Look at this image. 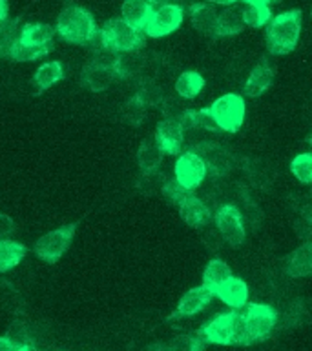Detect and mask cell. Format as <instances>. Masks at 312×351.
<instances>
[{
	"instance_id": "1",
	"label": "cell",
	"mask_w": 312,
	"mask_h": 351,
	"mask_svg": "<svg viewBox=\"0 0 312 351\" xmlns=\"http://www.w3.org/2000/svg\"><path fill=\"white\" fill-rule=\"evenodd\" d=\"M57 35L69 44H91L99 35V27L90 11L80 5H66L57 16Z\"/></svg>"
},
{
	"instance_id": "2",
	"label": "cell",
	"mask_w": 312,
	"mask_h": 351,
	"mask_svg": "<svg viewBox=\"0 0 312 351\" xmlns=\"http://www.w3.org/2000/svg\"><path fill=\"white\" fill-rule=\"evenodd\" d=\"M302 19L300 10H291L272 16L265 35L270 55H289L296 49L302 35Z\"/></svg>"
},
{
	"instance_id": "3",
	"label": "cell",
	"mask_w": 312,
	"mask_h": 351,
	"mask_svg": "<svg viewBox=\"0 0 312 351\" xmlns=\"http://www.w3.org/2000/svg\"><path fill=\"white\" fill-rule=\"evenodd\" d=\"M197 333L207 341V344H219V346H247L249 344L243 315L238 313L236 309L216 315Z\"/></svg>"
},
{
	"instance_id": "4",
	"label": "cell",
	"mask_w": 312,
	"mask_h": 351,
	"mask_svg": "<svg viewBox=\"0 0 312 351\" xmlns=\"http://www.w3.org/2000/svg\"><path fill=\"white\" fill-rule=\"evenodd\" d=\"M99 38L106 51L113 55L139 51L144 46V35L141 29L130 26L122 19H110L99 29Z\"/></svg>"
},
{
	"instance_id": "5",
	"label": "cell",
	"mask_w": 312,
	"mask_h": 351,
	"mask_svg": "<svg viewBox=\"0 0 312 351\" xmlns=\"http://www.w3.org/2000/svg\"><path fill=\"white\" fill-rule=\"evenodd\" d=\"M208 111H210V115L214 117V121L217 122L221 132L236 133L239 132V128L243 126L247 106H245V99L241 95L225 93L212 102Z\"/></svg>"
},
{
	"instance_id": "6",
	"label": "cell",
	"mask_w": 312,
	"mask_h": 351,
	"mask_svg": "<svg viewBox=\"0 0 312 351\" xmlns=\"http://www.w3.org/2000/svg\"><path fill=\"white\" fill-rule=\"evenodd\" d=\"M278 311L269 304H249L243 313L245 330H247V342L254 344L269 339V335L278 326Z\"/></svg>"
},
{
	"instance_id": "7",
	"label": "cell",
	"mask_w": 312,
	"mask_h": 351,
	"mask_svg": "<svg viewBox=\"0 0 312 351\" xmlns=\"http://www.w3.org/2000/svg\"><path fill=\"white\" fill-rule=\"evenodd\" d=\"M75 230H77V224H66L41 237L35 242L37 257L48 264L57 263L58 258H63L64 253L68 252L69 244L75 237Z\"/></svg>"
},
{
	"instance_id": "8",
	"label": "cell",
	"mask_w": 312,
	"mask_h": 351,
	"mask_svg": "<svg viewBox=\"0 0 312 351\" xmlns=\"http://www.w3.org/2000/svg\"><path fill=\"white\" fill-rule=\"evenodd\" d=\"M174 171L175 180H177L186 191H192V189L199 188L208 173L207 164L203 162V158L199 157L196 152H192V149L181 153L179 157H177Z\"/></svg>"
},
{
	"instance_id": "9",
	"label": "cell",
	"mask_w": 312,
	"mask_h": 351,
	"mask_svg": "<svg viewBox=\"0 0 312 351\" xmlns=\"http://www.w3.org/2000/svg\"><path fill=\"white\" fill-rule=\"evenodd\" d=\"M214 220H216L217 231L221 233V237L227 241V244H230L232 247H239L243 244L247 231H245L243 215H241L238 206H221L217 210L216 215H214Z\"/></svg>"
},
{
	"instance_id": "10",
	"label": "cell",
	"mask_w": 312,
	"mask_h": 351,
	"mask_svg": "<svg viewBox=\"0 0 312 351\" xmlns=\"http://www.w3.org/2000/svg\"><path fill=\"white\" fill-rule=\"evenodd\" d=\"M185 19V11L179 4H164L155 8L152 16H150L148 24L144 27V33L152 38L166 37L170 33H174L175 29H179Z\"/></svg>"
},
{
	"instance_id": "11",
	"label": "cell",
	"mask_w": 312,
	"mask_h": 351,
	"mask_svg": "<svg viewBox=\"0 0 312 351\" xmlns=\"http://www.w3.org/2000/svg\"><path fill=\"white\" fill-rule=\"evenodd\" d=\"M192 152H196L197 155L203 158V162L207 164L208 173H210L212 177H225V175H228L232 171V153L228 152L225 146H221V144H217V142L203 141L192 147Z\"/></svg>"
},
{
	"instance_id": "12",
	"label": "cell",
	"mask_w": 312,
	"mask_h": 351,
	"mask_svg": "<svg viewBox=\"0 0 312 351\" xmlns=\"http://www.w3.org/2000/svg\"><path fill=\"white\" fill-rule=\"evenodd\" d=\"M117 57V55H115ZM113 60H102V58H93L82 69V84L91 91H106L117 80L115 69H113Z\"/></svg>"
},
{
	"instance_id": "13",
	"label": "cell",
	"mask_w": 312,
	"mask_h": 351,
	"mask_svg": "<svg viewBox=\"0 0 312 351\" xmlns=\"http://www.w3.org/2000/svg\"><path fill=\"white\" fill-rule=\"evenodd\" d=\"M154 141L164 155H179L181 147L185 144V128L179 121L163 119L155 128Z\"/></svg>"
},
{
	"instance_id": "14",
	"label": "cell",
	"mask_w": 312,
	"mask_h": 351,
	"mask_svg": "<svg viewBox=\"0 0 312 351\" xmlns=\"http://www.w3.org/2000/svg\"><path fill=\"white\" fill-rule=\"evenodd\" d=\"M214 291L207 288V286H197V288L188 289L183 297H181L179 304L175 313L172 315L174 319H183V317H194V315L201 313L203 309L207 308L212 302Z\"/></svg>"
},
{
	"instance_id": "15",
	"label": "cell",
	"mask_w": 312,
	"mask_h": 351,
	"mask_svg": "<svg viewBox=\"0 0 312 351\" xmlns=\"http://www.w3.org/2000/svg\"><path fill=\"white\" fill-rule=\"evenodd\" d=\"M272 82H274V69L269 64V60L263 58L250 71L249 79H247L243 86V95L245 97H250V99H258L265 91H269Z\"/></svg>"
},
{
	"instance_id": "16",
	"label": "cell",
	"mask_w": 312,
	"mask_h": 351,
	"mask_svg": "<svg viewBox=\"0 0 312 351\" xmlns=\"http://www.w3.org/2000/svg\"><path fill=\"white\" fill-rule=\"evenodd\" d=\"M179 213L181 219L190 228H205L212 219L210 208L196 195H188L183 200V204L179 206Z\"/></svg>"
},
{
	"instance_id": "17",
	"label": "cell",
	"mask_w": 312,
	"mask_h": 351,
	"mask_svg": "<svg viewBox=\"0 0 312 351\" xmlns=\"http://www.w3.org/2000/svg\"><path fill=\"white\" fill-rule=\"evenodd\" d=\"M152 13H154V5L148 0H124L121 5L122 21L141 32H144Z\"/></svg>"
},
{
	"instance_id": "18",
	"label": "cell",
	"mask_w": 312,
	"mask_h": 351,
	"mask_svg": "<svg viewBox=\"0 0 312 351\" xmlns=\"http://www.w3.org/2000/svg\"><path fill=\"white\" fill-rule=\"evenodd\" d=\"M216 295L228 306V308L241 309L247 306V302H249L250 291L245 280H241V278L238 277H232L230 280H227V282L223 284L221 288L217 289Z\"/></svg>"
},
{
	"instance_id": "19",
	"label": "cell",
	"mask_w": 312,
	"mask_h": 351,
	"mask_svg": "<svg viewBox=\"0 0 312 351\" xmlns=\"http://www.w3.org/2000/svg\"><path fill=\"white\" fill-rule=\"evenodd\" d=\"M285 271L291 277H312V242H305L302 246H298L287 257Z\"/></svg>"
},
{
	"instance_id": "20",
	"label": "cell",
	"mask_w": 312,
	"mask_h": 351,
	"mask_svg": "<svg viewBox=\"0 0 312 351\" xmlns=\"http://www.w3.org/2000/svg\"><path fill=\"white\" fill-rule=\"evenodd\" d=\"M190 21L192 26L196 27L197 32L208 37H216V24H217V13L207 2H197L190 5Z\"/></svg>"
},
{
	"instance_id": "21",
	"label": "cell",
	"mask_w": 312,
	"mask_h": 351,
	"mask_svg": "<svg viewBox=\"0 0 312 351\" xmlns=\"http://www.w3.org/2000/svg\"><path fill=\"white\" fill-rule=\"evenodd\" d=\"M243 10H239L236 5H228L227 10L217 15L216 37H234L243 32Z\"/></svg>"
},
{
	"instance_id": "22",
	"label": "cell",
	"mask_w": 312,
	"mask_h": 351,
	"mask_svg": "<svg viewBox=\"0 0 312 351\" xmlns=\"http://www.w3.org/2000/svg\"><path fill=\"white\" fill-rule=\"evenodd\" d=\"M146 60L139 51L121 53L113 60V69H115L117 79H135L144 71Z\"/></svg>"
},
{
	"instance_id": "23",
	"label": "cell",
	"mask_w": 312,
	"mask_h": 351,
	"mask_svg": "<svg viewBox=\"0 0 312 351\" xmlns=\"http://www.w3.org/2000/svg\"><path fill=\"white\" fill-rule=\"evenodd\" d=\"M164 153L161 152V147L157 146V142L152 138L141 142V146L137 149V164L139 169L143 171V175L154 173L159 171V166L163 162Z\"/></svg>"
},
{
	"instance_id": "24",
	"label": "cell",
	"mask_w": 312,
	"mask_h": 351,
	"mask_svg": "<svg viewBox=\"0 0 312 351\" xmlns=\"http://www.w3.org/2000/svg\"><path fill=\"white\" fill-rule=\"evenodd\" d=\"M232 277V269H230V266L225 261L212 258L210 263L207 264V267H205V271H203V286H207L216 295L217 289L221 288L223 284L230 280Z\"/></svg>"
},
{
	"instance_id": "25",
	"label": "cell",
	"mask_w": 312,
	"mask_h": 351,
	"mask_svg": "<svg viewBox=\"0 0 312 351\" xmlns=\"http://www.w3.org/2000/svg\"><path fill=\"white\" fill-rule=\"evenodd\" d=\"M57 29L49 24H44V22H33V24H26L22 27L21 38L22 43L33 44V46H52V40L55 37Z\"/></svg>"
},
{
	"instance_id": "26",
	"label": "cell",
	"mask_w": 312,
	"mask_h": 351,
	"mask_svg": "<svg viewBox=\"0 0 312 351\" xmlns=\"http://www.w3.org/2000/svg\"><path fill=\"white\" fill-rule=\"evenodd\" d=\"M26 246L10 239H0V273H8L26 257Z\"/></svg>"
},
{
	"instance_id": "27",
	"label": "cell",
	"mask_w": 312,
	"mask_h": 351,
	"mask_svg": "<svg viewBox=\"0 0 312 351\" xmlns=\"http://www.w3.org/2000/svg\"><path fill=\"white\" fill-rule=\"evenodd\" d=\"M49 51H52V46H33V44H26L22 43L21 38H16L15 43L8 47L5 55H10L11 60H15V62H32V60L46 57Z\"/></svg>"
},
{
	"instance_id": "28",
	"label": "cell",
	"mask_w": 312,
	"mask_h": 351,
	"mask_svg": "<svg viewBox=\"0 0 312 351\" xmlns=\"http://www.w3.org/2000/svg\"><path fill=\"white\" fill-rule=\"evenodd\" d=\"M63 79H64V68H63V64L57 62V60L43 64L41 68H37L35 75H33V82H35V86H37L38 93L46 91V89H49L52 86H55Z\"/></svg>"
},
{
	"instance_id": "29",
	"label": "cell",
	"mask_w": 312,
	"mask_h": 351,
	"mask_svg": "<svg viewBox=\"0 0 312 351\" xmlns=\"http://www.w3.org/2000/svg\"><path fill=\"white\" fill-rule=\"evenodd\" d=\"M203 88H205V79L197 71H183L175 80V93L185 100L196 99Z\"/></svg>"
},
{
	"instance_id": "30",
	"label": "cell",
	"mask_w": 312,
	"mask_h": 351,
	"mask_svg": "<svg viewBox=\"0 0 312 351\" xmlns=\"http://www.w3.org/2000/svg\"><path fill=\"white\" fill-rule=\"evenodd\" d=\"M183 128H192V130H205V132L217 133L221 132L217 122L214 121V117L210 115L208 108L205 110H186L185 117L181 119Z\"/></svg>"
},
{
	"instance_id": "31",
	"label": "cell",
	"mask_w": 312,
	"mask_h": 351,
	"mask_svg": "<svg viewBox=\"0 0 312 351\" xmlns=\"http://www.w3.org/2000/svg\"><path fill=\"white\" fill-rule=\"evenodd\" d=\"M243 21L245 26L249 27H263L272 21V13L270 8L265 4H258V2H250V0H243Z\"/></svg>"
},
{
	"instance_id": "32",
	"label": "cell",
	"mask_w": 312,
	"mask_h": 351,
	"mask_svg": "<svg viewBox=\"0 0 312 351\" xmlns=\"http://www.w3.org/2000/svg\"><path fill=\"white\" fill-rule=\"evenodd\" d=\"M135 97L143 100V104L146 108H161L164 102V93L163 89L159 88V84H155L154 80H143L141 86H139Z\"/></svg>"
},
{
	"instance_id": "33",
	"label": "cell",
	"mask_w": 312,
	"mask_h": 351,
	"mask_svg": "<svg viewBox=\"0 0 312 351\" xmlns=\"http://www.w3.org/2000/svg\"><path fill=\"white\" fill-rule=\"evenodd\" d=\"M122 119L126 124L133 128H139L146 119V106L143 104V100L133 95L132 99L126 100V104L122 106Z\"/></svg>"
},
{
	"instance_id": "34",
	"label": "cell",
	"mask_w": 312,
	"mask_h": 351,
	"mask_svg": "<svg viewBox=\"0 0 312 351\" xmlns=\"http://www.w3.org/2000/svg\"><path fill=\"white\" fill-rule=\"evenodd\" d=\"M170 346H172L174 351H205L207 341L199 333H196V335H192V333H181V335H175L172 339Z\"/></svg>"
},
{
	"instance_id": "35",
	"label": "cell",
	"mask_w": 312,
	"mask_h": 351,
	"mask_svg": "<svg viewBox=\"0 0 312 351\" xmlns=\"http://www.w3.org/2000/svg\"><path fill=\"white\" fill-rule=\"evenodd\" d=\"M291 171L302 184H312V153H300L292 158Z\"/></svg>"
},
{
	"instance_id": "36",
	"label": "cell",
	"mask_w": 312,
	"mask_h": 351,
	"mask_svg": "<svg viewBox=\"0 0 312 351\" xmlns=\"http://www.w3.org/2000/svg\"><path fill=\"white\" fill-rule=\"evenodd\" d=\"M161 191H163V195L170 200V202H174V204L177 206L183 204V200L190 195V191H186V189L183 188L175 178L174 180H168V178H166L163 184V188H161Z\"/></svg>"
},
{
	"instance_id": "37",
	"label": "cell",
	"mask_w": 312,
	"mask_h": 351,
	"mask_svg": "<svg viewBox=\"0 0 312 351\" xmlns=\"http://www.w3.org/2000/svg\"><path fill=\"white\" fill-rule=\"evenodd\" d=\"M161 110L164 113V119H174V121H179L185 117L186 110L181 106V102L177 99H172V97H166L161 106Z\"/></svg>"
},
{
	"instance_id": "38",
	"label": "cell",
	"mask_w": 312,
	"mask_h": 351,
	"mask_svg": "<svg viewBox=\"0 0 312 351\" xmlns=\"http://www.w3.org/2000/svg\"><path fill=\"white\" fill-rule=\"evenodd\" d=\"M8 337H10L11 341H15L16 344H21V346H35L33 341L30 339V333H27V328L22 322H13L8 331Z\"/></svg>"
},
{
	"instance_id": "39",
	"label": "cell",
	"mask_w": 312,
	"mask_h": 351,
	"mask_svg": "<svg viewBox=\"0 0 312 351\" xmlns=\"http://www.w3.org/2000/svg\"><path fill=\"white\" fill-rule=\"evenodd\" d=\"M15 231V220L0 211V239H8Z\"/></svg>"
},
{
	"instance_id": "40",
	"label": "cell",
	"mask_w": 312,
	"mask_h": 351,
	"mask_svg": "<svg viewBox=\"0 0 312 351\" xmlns=\"http://www.w3.org/2000/svg\"><path fill=\"white\" fill-rule=\"evenodd\" d=\"M33 346H21L15 341H11L10 337H0V351H30Z\"/></svg>"
},
{
	"instance_id": "41",
	"label": "cell",
	"mask_w": 312,
	"mask_h": 351,
	"mask_svg": "<svg viewBox=\"0 0 312 351\" xmlns=\"http://www.w3.org/2000/svg\"><path fill=\"white\" fill-rule=\"evenodd\" d=\"M146 351H174L170 344H164V342H155L152 346L146 348Z\"/></svg>"
},
{
	"instance_id": "42",
	"label": "cell",
	"mask_w": 312,
	"mask_h": 351,
	"mask_svg": "<svg viewBox=\"0 0 312 351\" xmlns=\"http://www.w3.org/2000/svg\"><path fill=\"white\" fill-rule=\"evenodd\" d=\"M8 11H10V8H8V0H0V24L8 19Z\"/></svg>"
},
{
	"instance_id": "43",
	"label": "cell",
	"mask_w": 312,
	"mask_h": 351,
	"mask_svg": "<svg viewBox=\"0 0 312 351\" xmlns=\"http://www.w3.org/2000/svg\"><path fill=\"white\" fill-rule=\"evenodd\" d=\"M207 2H212V4H219V5H234L239 0H207Z\"/></svg>"
},
{
	"instance_id": "44",
	"label": "cell",
	"mask_w": 312,
	"mask_h": 351,
	"mask_svg": "<svg viewBox=\"0 0 312 351\" xmlns=\"http://www.w3.org/2000/svg\"><path fill=\"white\" fill-rule=\"evenodd\" d=\"M152 5H164V4H172V0H148Z\"/></svg>"
},
{
	"instance_id": "45",
	"label": "cell",
	"mask_w": 312,
	"mask_h": 351,
	"mask_svg": "<svg viewBox=\"0 0 312 351\" xmlns=\"http://www.w3.org/2000/svg\"><path fill=\"white\" fill-rule=\"evenodd\" d=\"M250 2H258V4L269 5V4H272V2H276V0H250Z\"/></svg>"
},
{
	"instance_id": "46",
	"label": "cell",
	"mask_w": 312,
	"mask_h": 351,
	"mask_svg": "<svg viewBox=\"0 0 312 351\" xmlns=\"http://www.w3.org/2000/svg\"><path fill=\"white\" fill-rule=\"evenodd\" d=\"M5 53V46L2 43H0V57H2V55H4Z\"/></svg>"
},
{
	"instance_id": "47",
	"label": "cell",
	"mask_w": 312,
	"mask_h": 351,
	"mask_svg": "<svg viewBox=\"0 0 312 351\" xmlns=\"http://www.w3.org/2000/svg\"><path fill=\"white\" fill-rule=\"evenodd\" d=\"M307 142H309V144H311V146H312V133H311V135H309V138H307Z\"/></svg>"
},
{
	"instance_id": "48",
	"label": "cell",
	"mask_w": 312,
	"mask_h": 351,
	"mask_svg": "<svg viewBox=\"0 0 312 351\" xmlns=\"http://www.w3.org/2000/svg\"><path fill=\"white\" fill-rule=\"evenodd\" d=\"M30 351H38V350H37V348H35V346H33V348H32V350H30Z\"/></svg>"
},
{
	"instance_id": "49",
	"label": "cell",
	"mask_w": 312,
	"mask_h": 351,
	"mask_svg": "<svg viewBox=\"0 0 312 351\" xmlns=\"http://www.w3.org/2000/svg\"><path fill=\"white\" fill-rule=\"evenodd\" d=\"M311 19H312V10H311Z\"/></svg>"
}]
</instances>
